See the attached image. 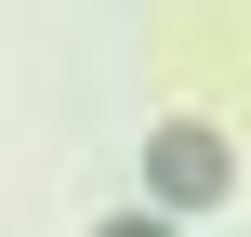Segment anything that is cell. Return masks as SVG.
Listing matches in <instances>:
<instances>
[{"mask_svg": "<svg viewBox=\"0 0 251 237\" xmlns=\"http://www.w3.org/2000/svg\"><path fill=\"white\" fill-rule=\"evenodd\" d=\"M159 198H225V145L212 132H159Z\"/></svg>", "mask_w": 251, "mask_h": 237, "instance_id": "cell-1", "label": "cell"}, {"mask_svg": "<svg viewBox=\"0 0 251 237\" xmlns=\"http://www.w3.org/2000/svg\"><path fill=\"white\" fill-rule=\"evenodd\" d=\"M106 237H159V224H106Z\"/></svg>", "mask_w": 251, "mask_h": 237, "instance_id": "cell-2", "label": "cell"}]
</instances>
